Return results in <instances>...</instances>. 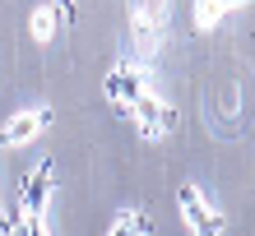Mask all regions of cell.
<instances>
[{
	"label": "cell",
	"instance_id": "1",
	"mask_svg": "<svg viewBox=\"0 0 255 236\" xmlns=\"http://www.w3.org/2000/svg\"><path fill=\"white\" fill-rule=\"evenodd\" d=\"M51 176H56V162L47 157V162H42V167L23 181L19 204H14V218H9V223H23V227H47V195H51Z\"/></svg>",
	"mask_w": 255,
	"mask_h": 236
},
{
	"label": "cell",
	"instance_id": "2",
	"mask_svg": "<svg viewBox=\"0 0 255 236\" xmlns=\"http://www.w3.org/2000/svg\"><path fill=\"white\" fill-rule=\"evenodd\" d=\"M107 97H112V107L130 121V111L139 107V102L148 97V88H144V70H139V61H121L107 75Z\"/></svg>",
	"mask_w": 255,
	"mask_h": 236
},
{
	"label": "cell",
	"instance_id": "3",
	"mask_svg": "<svg viewBox=\"0 0 255 236\" xmlns=\"http://www.w3.org/2000/svg\"><path fill=\"white\" fill-rule=\"evenodd\" d=\"M130 33H134L139 56H153L162 33H167V14H162V5H134L130 9Z\"/></svg>",
	"mask_w": 255,
	"mask_h": 236
},
{
	"label": "cell",
	"instance_id": "4",
	"mask_svg": "<svg viewBox=\"0 0 255 236\" xmlns=\"http://www.w3.org/2000/svg\"><path fill=\"white\" fill-rule=\"evenodd\" d=\"M181 213H186V223H190L195 236H218L223 232V218H218V209H209L200 185H181Z\"/></svg>",
	"mask_w": 255,
	"mask_h": 236
},
{
	"label": "cell",
	"instance_id": "5",
	"mask_svg": "<svg viewBox=\"0 0 255 236\" xmlns=\"http://www.w3.org/2000/svg\"><path fill=\"white\" fill-rule=\"evenodd\" d=\"M130 121L139 125L144 139H162V135H172V130H176V111L167 107V102H158V97H144L139 107L130 111Z\"/></svg>",
	"mask_w": 255,
	"mask_h": 236
},
{
	"label": "cell",
	"instance_id": "6",
	"mask_svg": "<svg viewBox=\"0 0 255 236\" xmlns=\"http://www.w3.org/2000/svg\"><path fill=\"white\" fill-rule=\"evenodd\" d=\"M56 121V111L51 107H37V111H23V116H14V121L0 130V149H9V144H23V139H33V135H42Z\"/></svg>",
	"mask_w": 255,
	"mask_h": 236
},
{
	"label": "cell",
	"instance_id": "7",
	"mask_svg": "<svg viewBox=\"0 0 255 236\" xmlns=\"http://www.w3.org/2000/svg\"><path fill=\"white\" fill-rule=\"evenodd\" d=\"M144 232H148V213H121L107 236H144Z\"/></svg>",
	"mask_w": 255,
	"mask_h": 236
},
{
	"label": "cell",
	"instance_id": "8",
	"mask_svg": "<svg viewBox=\"0 0 255 236\" xmlns=\"http://www.w3.org/2000/svg\"><path fill=\"white\" fill-rule=\"evenodd\" d=\"M56 19H61V5H42V9H37V19H33V37H37V42H51Z\"/></svg>",
	"mask_w": 255,
	"mask_h": 236
},
{
	"label": "cell",
	"instance_id": "9",
	"mask_svg": "<svg viewBox=\"0 0 255 236\" xmlns=\"http://www.w3.org/2000/svg\"><path fill=\"white\" fill-rule=\"evenodd\" d=\"M223 9H228V5H195V28L218 23V19H223Z\"/></svg>",
	"mask_w": 255,
	"mask_h": 236
},
{
	"label": "cell",
	"instance_id": "10",
	"mask_svg": "<svg viewBox=\"0 0 255 236\" xmlns=\"http://www.w3.org/2000/svg\"><path fill=\"white\" fill-rule=\"evenodd\" d=\"M0 236H9V218H5V209H0Z\"/></svg>",
	"mask_w": 255,
	"mask_h": 236
}]
</instances>
